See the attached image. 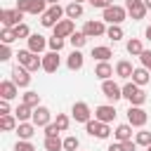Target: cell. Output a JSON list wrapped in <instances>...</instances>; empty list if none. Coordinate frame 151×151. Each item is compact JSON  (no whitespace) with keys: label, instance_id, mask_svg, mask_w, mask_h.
Here are the masks:
<instances>
[{"label":"cell","instance_id":"6da1fadb","mask_svg":"<svg viewBox=\"0 0 151 151\" xmlns=\"http://www.w3.org/2000/svg\"><path fill=\"white\" fill-rule=\"evenodd\" d=\"M123 99H127L132 106H142L146 101V92L137 83H125L123 85Z\"/></svg>","mask_w":151,"mask_h":151},{"label":"cell","instance_id":"7a4b0ae2","mask_svg":"<svg viewBox=\"0 0 151 151\" xmlns=\"http://www.w3.org/2000/svg\"><path fill=\"white\" fill-rule=\"evenodd\" d=\"M66 14V9L61 7V5H50L47 7V12L45 14H40V24L45 26V28H54L59 21H61V17Z\"/></svg>","mask_w":151,"mask_h":151},{"label":"cell","instance_id":"3957f363","mask_svg":"<svg viewBox=\"0 0 151 151\" xmlns=\"http://www.w3.org/2000/svg\"><path fill=\"white\" fill-rule=\"evenodd\" d=\"M14 57H17V59H19V64H21V66H26L28 71H38V68H42V57H38V54H35V52H31V50H19Z\"/></svg>","mask_w":151,"mask_h":151},{"label":"cell","instance_id":"277c9868","mask_svg":"<svg viewBox=\"0 0 151 151\" xmlns=\"http://www.w3.org/2000/svg\"><path fill=\"white\" fill-rule=\"evenodd\" d=\"M85 132L90 134V137H97V139H106L109 134H111V127H109V123H101V120H87L85 123Z\"/></svg>","mask_w":151,"mask_h":151},{"label":"cell","instance_id":"5b68a950","mask_svg":"<svg viewBox=\"0 0 151 151\" xmlns=\"http://www.w3.org/2000/svg\"><path fill=\"white\" fill-rule=\"evenodd\" d=\"M106 24H123L125 19H127V9L125 7H120V5H111V7H106L104 9V17H101Z\"/></svg>","mask_w":151,"mask_h":151},{"label":"cell","instance_id":"8992f818","mask_svg":"<svg viewBox=\"0 0 151 151\" xmlns=\"http://www.w3.org/2000/svg\"><path fill=\"white\" fill-rule=\"evenodd\" d=\"M146 120H149V113H146L142 106H132V104H130V109H127V123H130L132 127H144Z\"/></svg>","mask_w":151,"mask_h":151},{"label":"cell","instance_id":"52a82bcc","mask_svg":"<svg viewBox=\"0 0 151 151\" xmlns=\"http://www.w3.org/2000/svg\"><path fill=\"white\" fill-rule=\"evenodd\" d=\"M125 9H127V17H132L134 21L144 19L146 12H149V7H146L144 0H125Z\"/></svg>","mask_w":151,"mask_h":151},{"label":"cell","instance_id":"ba28073f","mask_svg":"<svg viewBox=\"0 0 151 151\" xmlns=\"http://www.w3.org/2000/svg\"><path fill=\"white\" fill-rule=\"evenodd\" d=\"M101 92H104V97L109 99V101H118V99H123V87L118 85V83H113L111 78L109 80H101Z\"/></svg>","mask_w":151,"mask_h":151},{"label":"cell","instance_id":"9c48e42d","mask_svg":"<svg viewBox=\"0 0 151 151\" xmlns=\"http://www.w3.org/2000/svg\"><path fill=\"white\" fill-rule=\"evenodd\" d=\"M21 19H24V12L17 9V7H14V9H2V12H0V21H2V26H7V28L19 26Z\"/></svg>","mask_w":151,"mask_h":151},{"label":"cell","instance_id":"30bf717a","mask_svg":"<svg viewBox=\"0 0 151 151\" xmlns=\"http://www.w3.org/2000/svg\"><path fill=\"white\" fill-rule=\"evenodd\" d=\"M83 33H85L87 38H99V35H106V21H104V19L85 21V26H83Z\"/></svg>","mask_w":151,"mask_h":151},{"label":"cell","instance_id":"8fae6325","mask_svg":"<svg viewBox=\"0 0 151 151\" xmlns=\"http://www.w3.org/2000/svg\"><path fill=\"white\" fill-rule=\"evenodd\" d=\"M71 116H73L76 123H87V120H92V109L85 101H76L71 106Z\"/></svg>","mask_w":151,"mask_h":151},{"label":"cell","instance_id":"7c38bea8","mask_svg":"<svg viewBox=\"0 0 151 151\" xmlns=\"http://www.w3.org/2000/svg\"><path fill=\"white\" fill-rule=\"evenodd\" d=\"M31 123L35 125V127H45V125H50L52 123V113H50V109L47 106H35L33 109V118H31Z\"/></svg>","mask_w":151,"mask_h":151},{"label":"cell","instance_id":"4fadbf2b","mask_svg":"<svg viewBox=\"0 0 151 151\" xmlns=\"http://www.w3.org/2000/svg\"><path fill=\"white\" fill-rule=\"evenodd\" d=\"M61 66V59H59V52H45L42 54V71L45 73H57Z\"/></svg>","mask_w":151,"mask_h":151},{"label":"cell","instance_id":"5bb4252c","mask_svg":"<svg viewBox=\"0 0 151 151\" xmlns=\"http://www.w3.org/2000/svg\"><path fill=\"white\" fill-rule=\"evenodd\" d=\"M116 116H118V111H116V106H113V104H101V106H97V109H94V118H97V120H101V123H113V120H116Z\"/></svg>","mask_w":151,"mask_h":151},{"label":"cell","instance_id":"9a60e30c","mask_svg":"<svg viewBox=\"0 0 151 151\" xmlns=\"http://www.w3.org/2000/svg\"><path fill=\"white\" fill-rule=\"evenodd\" d=\"M12 80H14L19 87H28V85H31V71H28L26 66L17 64V66L12 68Z\"/></svg>","mask_w":151,"mask_h":151},{"label":"cell","instance_id":"2e32d148","mask_svg":"<svg viewBox=\"0 0 151 151\" xmlns=\"http://www.w3.org/2000/svg\"><path fill=\"white\" fill-rule=\"evenodd\" d=\"M76 33V24H73V19H61L57 26H54V33L52 35H59V38H71Z\"/></svg>","mask_w":151,"mask_h":151},{"label":"cell","instance_id":"e0dca14e","mask_svg":"<svg viewBox=\"0 0 151 151\" xmlns=\"http://www.w3.org/2000/svg\"><path fill=\"white\" fill-rule=\"evenodd\" d=\"M17 94H19V85H17L12 78H9V80H0V97H2V99L12 101Z\"/></svg>","mask_w":151,"mask_h":151},{"label":"cell","instance_id":"ac0fdd59","mask_svg":"<svg viewBox=\"0 0 151 151\" xmlns=\"http://www.w3.org/2000/svg\"><path fill=\"white\" fill-rule=\"evenodd\" d=\"M26 40H28V50L35 52V54H40V52L47 47V40H50V38H45V35H40V33H31Z\"/></svg>","mask_w":151,"mask_h":151},{"label":"cell","instance_id":"d6986e66","mask_svg":"<svg viewBox=\"0 0 151 151\" xmlns=\"http://www.w3.org/2000/svg\"><path fill=\"white\" fill-rule=\"evenodd\" d=\"M132 73H134V68H132V64H130L127 59H120V61L116 64V76H118V78L130 80V78H132Z\"/></svg>","mask_w":151,"mask_h":151},{"label":"cell","instance_id":"ffe728a7","mask_svg":"<svg viewBox=\"0 0 151 151\" xmlns=\"http://www.w3.org/2000/svg\"><path fill=\"white\" fill-rule=\"evenodd\" d=\"M35 125L31 123V120H24V123H19L17 125V134H19V139H31L33 134H35Z\"/></svg>","mask_w":151,"mask_h":151},{"label":"cell","instance_id":"44dd1931","mask_svg":"<svg viewBox=\"0 0 151 151\" xmlns=\"http://www.w3.org/2000/svg\"><path fill=\"white\" fill-rule=\"evenodd\" d=\"M83 64H85V57H83L78 50H73V52L68 54V59H66V66H68L71 71H80V68H83Z\"/></svg>","mask_w":151,"mask_h":151},{"label":"cell","instance_id":"7402d4cb","mask_svg":"<svg viewBox=\"0 0 151 151\" xmlns=\"http://www.w3.org/2000/svg\"><path fill=\"white\" fill-rule=\"evenodd\" d=\"M94 76H97L99 80H109V78L113 76V66H111L109 61H99V64L94 66Z\"/></svg>","mask_w":151,"mask_h":151},{"label":"cell","instance_id":"603a6c76","mask_svg":"<svg viewBox=\"0 0 151 151\" xmlns=\"http://www.w3.org/2000/svg\"><path fill=\"white\" fill-rule=\"evenodd\" d=\"M149 80H151V71H149V68H144V66L134 68V73H132V83H137L139 87H144Z\"/></svg>","mask_w":151,"mask_h":151},{"label":"cell","instance_id":"cb8c5ba5","mask_svg":"<svg viewBox=\"0 0 151 151\" xmlns=\"http://www.w3.org/2000/svg\"><path fill=\"white\" fill-rule=\"evenodd\" d=\"M92 57H94L97 61H109V59L113 57V52H111V47H106V45H97V47H92Z\"/></svg>","mask_w":151,"mask_h":151},{"label":"cell","instance_id":"d4e9b609","mask_svg":"<svg viewBox=\"0 0 151 151\" xmlns=\"http://www.w3.org/2000/svg\"><path fill=\"white\" fill-rule=\"evenodd\" d=\"M17 125H19V120H17V116H14V113H5V116H0V127H2L5 132L17 130Z\"/></svg>","mask_w":151,"mask_h":151},{"label":"cell","instance_id":"484cf974","mask_svg":"<svg viewBox=\"0 0 151 151\" xmlns=\"http://www.w3.org/2000/svg\"><path fill=\"white\" fill-rule=\"evenodd\" d=\"M14 116H17V120H19V123L31 120V118H33V109H31L28 104H24V101H21V104L17 106V111H14Z\"/></svg>","mask_w":151,"mask_h":151},{"label":"cell","instance_id":"4316f807","mask_svg":"<svg viewBox=\"0 0 151 151\" xmlns=\"http://www.w3.org/2000/svg\"><path fill=\"white\" fill-rule=\"evenodd\" d=\"M113 134H116L118 142H127V139H132V125H130V123H123V125L116 127Z\"/></svg>","mask_w":151,"mask_h":151},{"label":"cell","instance_id":"83f0119b","mask_svg":"<svg viewBox=\"0 0 151 151\" xmlns=\"http://www.w3.org/2000/svg\"><path fill=\"white\" fill-rule=\"evenodd\" d=\"M64 9H66V19H80V17H83V5H80V2H73V0H71Z\"/></svg>","mask_w":151,"mask_h":151},{"label":"cell","instance_id":"f1b7e54d","mask_svg":"<svg viewBox=\"0 0 151 151\" xmlns=\"http://www.w3.org/2000/svg\"><path fill=\"white\" fill-rule=\"evenodd\" d=\"M47 0H28V14H45Z\"/></svg>","mask_w":151,"mask_h":151},{"label":"cell","instance_id":"f546056e","mask_svg":"<svg viewBox=\"0 0 151 151\" xmlns=\"http://www.w3.org/2000/svg\"><path fill=\"white\" fill-rule=\"evenodd\" d=\"M125 47H127V54H132V57H139V54L144 52V47H142V40H139V38H130Z\"/></svg>","mask_w":151,"mask_h":151},{"label":"cell","instance_id":"4dcf8cb0","mask_svg":"<svg viewBox=\"0 0 151 151\" xmlns=\"http://www.w3.org/2000/svg\"><path fill=\"white\" fill-rule=\"evenodd\" d=\"M21 101H24V104H28L31 109H35V106H40V94H38V92H33V90H28V92H24V94H21Z\"/></svg>","mask_w":151,"mask_h":151},{"label":"cell","instance_id":"1f68e13d","mask_svg":"<svg viewBox=\"0 0 151 151\" xmlns=\"http://www.w3.org/2000/svg\"><path fill=\"white\" fill-rule=\"evenodd\" d=\"M106 38H109V40H113V42L123 40V28H120V24H111V26L106 28Z\"/></svg>","mask_w":151,"mask_h":151},{"label":"cell","instance_id":"d6a6232c","mask_svg":"<svg viewBox=\"0 0 151 151\" xmlns=\"http://www.w3.org/2000/svg\"><path fill=\"white\" fill-rule=\"evenodd\" d=\"M45 149L47 151H64V142L59 139V134L57 137H45Z\"/></svg>","mask_w":151,"mask_h":151},{"label":"cell","instance_id":"836d02e7","mask_svg":"<svg viewBox=\"0 0 151 151\" xmlns=\"http://www.w3.org/2000/svg\"><path fill=\"white\" fill-rule=\"evenodd\" d=\"M68 40H71L73 50H80V47H85V42H87V35H85L83 31H76V33H73V35H71Z\"/></svg>","mask_w":151,"mask_h":151},{"label":"cell","instance_id":"e575fe53","mask_svg":"<svg viewBox=\"0 0 151 151\" xmlns=\"http://www.w3.org/2000/svg\"><path fill=\"white\" fill-rule=\"evenodd\" d=\"M134 142H137V146H144V149H146V146L151 144V132H149V130H139V132L134 134Z\"/></svg>","mask_w":151,"mask_h":151},{"label":"cell","instance_id":"d590c367","mask_svg":"<svg viewBox=\"0 0 151 151\" xmlns=\"http://www.w3.org/2000/svg\"><path fill=\"white\" fill-rule=\"evenodd\" d=\"M54 125L59 127V132H66V130H68V125H71V118H68L66 113H57V120H54Z\"/></svg>","mask_w":151,"mask_h":151},{"label":"cell","instance_id":"8d00e7d4","mask_svg":"<svg viewBox=\"0 0 151 151\" xmlns=\"http://www.w3.org/2000/svg\"><path fill=\"white\" fill-rule=\"evenodd\" d=\"M47 47H50L52 52H61V50H64V38H59V35H52V38L47 40Z\"/></svg>","mask_w":151,"mask_h":151},{"label":"cell","instance_id":"74e56055","mask_svg":"<svg viewBox=\"0 0 151 151\" xmlns=\"http://www.w3.org/2000/svg\"><path fill=\"white\" fill-rule=\"evenodd\" d=\"M0 40H2V42H7V45H12V42L17 40L14 28H7V26H5V28H2V33H0Z\"/></svg>","mask_w":151,"mask_h":151},{"label":"cell","instance_id":"f35d334b","mask_svg":"<svg viewBox=\"0 0 151 151\" xmlns=\"http://www.w3.org/2000/svg\"><path fill=\"white\" fill-rule=\"evenodd\" d=\"M78 146H80L78 137H66L64 139V151H78Z\"/></svg>","mask_w":151,"mask_h":151},{"label":"cell","instance_id":"ab89813d","mask_svg":"<svg viewBox=\"0 0 151 151\" xmlns=\"http://www.w3.org/2000/svg\"><path fill=\"white\" fill-rule=\"evenodd\" d=\"M14 33H17V40H19V38H28V35H31V28L21 21L19 26H14Z\"/></svg>","mask_w":151,"mask_h":151},{"label":"cell","instance_id":"60d3db41","mask_svg":"<svg viewBox=\"0 0 151 151\" xmlns=\"http://www.w3.org/2000/svg\"><path fill=\"white\" fill-rule=\"evenodd\" d=\"M14 151H35V146H33L28 139H19V142L14 144Z\"/></svg>","mask_w":151,"mask_h":151},{"label":"cell","instance_id":"b9f144b4","mask_svg":"<svg viewBox=\"0 0 151 151\" xmlns=\"http://www.w3.org/2000/svg\"><path fill=\"white\" fill-rule=\"evenodd\" d=\"M9 59H12V47L7 42H2L0 45V61H9Z\"/></svg>","mask_w":151,"mask_h":151},{"label":"cell","instance_id":"7bdbcfd3","mask_svg":"<svg viewBox=\"0 0 151 151\" xmlns=\"http://www.w3.org/2000/svg\"><path fill=\"white\" fill-rule=\"evenodd\" d=\"M139 61H142V66H144V68H149V71H151V50H144V52L139 54Z\"/></svg>","mask_w":151,"mask_h":151},{"label":"cell","instance_id":"ee69618b","mask_svg":"<svg viewBox=\"0 0 151 151\" xmlns=\"http://www.w3.org/2000/svg\"><path fill=\"white\" fill-rule=\"evenodd\" d=\"M92 7H97V9H106V7H111L113 5V0H87Z\"/></svg>","mask_w":151,"mask_h":151},{"label":"cell","instance_id":"f6af8a7d","mask_svg":"<svg viewBox=\"0 0 151 151\" xmlns=\"http://www.w3.org/2000/svg\"><path fill=\"white\" fill-rule=\"evenodd\" d=\"M57 134H59V127H57L54 123L45 125V137H57Z\"/></svg>","mask_w":151,"mask_h":151},{"label":"cell","instance_id":"bcb514c9","mask_svg":"<svg viewBox=\"0 0 151 151\" xmlns=\"http://www.w3.org/2000/svg\"><path fill=\"white\" fill-rule=\"evenodd\" d=\"M5 113H9V101L0 99V116H5Z\"/></svg>","mask_w":151,"mask_h":151},{"label":"cell","instance_id":"7dc6e473","mask_svg":"<svg viewBox=\"0 0 151 151\" xmlns=\"http://www.w3.org/2000/svg\"><path fill=\"white\" fill-rule=\"evenodd\" d=\"M17 9H21L24 14H28V0H17Z\"/></svg>","mask_w":151,"mask_h":151},{"label":"cell","instance_id":"c3c4849f","mask_svg":"<svg viewBox=\"0 0 151 151\" xmlns=\"http://www.w3.org/2000/svg\"><path fill=\"white\" fill-rule=\"evenodd\" d=\"M106 151H123V142H116V144H109Z\"/></svg>","mask_w":151,"mask_h":151},{"label":"cell","instance_id":"681fc988","mask_svg":"<svg viewBox=\"0 0 151 151\" xmlns=\"http://www.w3.org/2000/svg\"><path fill=\"white\" fill-rule=\"evenodd\" d=\"M47 5H59V0H47Z\"/></svg>","mask_w":151,"mask_h":151},{"label":"cell","instance_id":"f907efd6","mask_svg":"<svg viewBox=\"0 0 151 151\" xmlns=\"http://www.w3.org/2000/svg\"><path fill=\"white\" fill-rule=\"evenodd\" d=\"M146 38H149V40H151V26H149V28H146Z\"/></svg>","mask_w":151,"mask_h":151},{"label":"cell","instance_id":"816d5d0a","mask_svg":"<svg viewBox=\"0 0 151 151\" xmlns=\"http://www.w3.org/2000/svg\"><path fill=\"white\" fill-rule=\"evenodd\" d=\"M144 2H146V7H149V9H151V0H144Z\"/></svg>","mask_w":151,"mask_h":151},{"label":"cell","instance_id":"f5cc1de1","mask_svg":"<svg viewBox=\"0 0 151 151\" xmlns=\"http://www.w3.org/2000/svg\"><path fill=\"white\" fill-rule=\"evenodd\" d=\"M73 2H80V5H83V2H85V0H73Z\"/></svg>","mask_w":151,"mask_h":151},{"label":"cell","instance_id":"db71d44e","mask_svg":"<svg viewBox=\"0 0 151 151\" xmlns=\"http://www.w3.org/2000/svg\"><path fill=\"white\" fill-rule=\"evenodd\" d=\"M146 151H151V144H149V146H146Z\"/></svg>","mask_w":151,"mask_h":151}]
</instances>
